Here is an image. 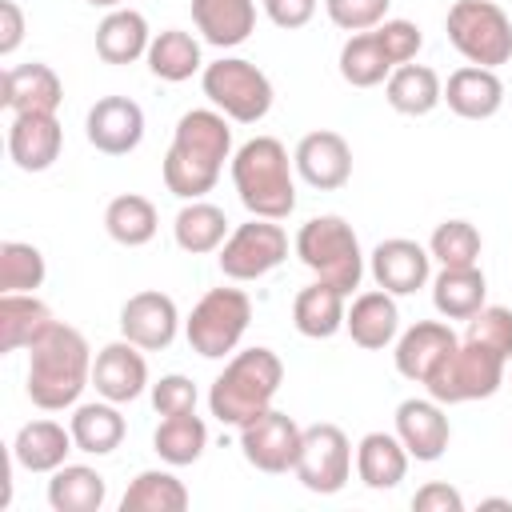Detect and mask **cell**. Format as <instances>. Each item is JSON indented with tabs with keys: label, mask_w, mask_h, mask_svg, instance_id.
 Listing matches in <instances>:
<instances>
[{
	"label": "cell",
	"mask_w": 512,
	"mask_h": 512,
	"mask_svg": "<svg viewBox=\"0 0 512 512\" xmlns=\"http://www.w3.org/2000/svg\"><path fill=\"white\" fill-rule=\"evenodd\" d=\"M388 4L392 0H324L328 20L344 32H368L376 24L388 20Z\"/></svg>",
	"instance_id": "cell-44"
},
{
	"label": "cell",
	"mask_w": 512,
	"mask_h": 512,
	"mask_svg": "<svg viewBox=\"0 0 512 512\" xmlns=\"http://www.w3.org/2000/svg\"><path fill=\"white\" fill-rule=\"evenodd\" d=\"M504 368H508V360L500 352H492V348H484L476 340H460L440 360V368L424 380V388L444 408L448 404H468V400H488V396L500 392Z\"/></svg>",
	"instance_id": "cell-8"
},
{
	"label": "cell",
	"mask_w": 512,
	"mask_h": 512,
	"mask_svg": "<svg viewBox=\"0 0 512 512\" xmlns=\"http://www.w3.org/2000/svg\"><path fill=\"white\" fill-rule=\"evenodd\" d=\"M344 300H348V296H344L340 288L324 284V280L300 288L296 300H292V324H296V332L308 336V340H328V336H336V332L344 328V316H348V304H344Z\"/></svg>",
	"instance_id": "cell-30"
},
{
	"label": "cell",
	"mask_w": 512,
	"mask_h": 512,
	"mask_svg": "<svg viewBox=\"0 0 512 512\" xmlns=\"http://www.w3.org/2000/svg\"><path fill=\"white\" fill-rule=\"evenodd\" d=\"M384 100L400 112V116H428L440 100H444V80L436 68L428 64H400L392 68V76L384 80Z\"/></svg>",
	"instance_id": "cell-31"
},
{
	"label": "cell",
	"mask_w": 512,
	"mask_h": 512,
	"mask_svg": "<svg viewBox=\"0 0 512 512\" xmlns=\"http://www.w3.org/2000/svg\"><path fill=\"white\" fill-rule=\"evenodd\" d=\"M296 176L316 188V192H336L352 180V144L332 132V128H316L308 136H300L296 152H292Z\"/></svg>",
	"instance_id": "cell-14"
},
{
	"label": "cell",
	"mask_w": 512,
	"mask_h": 512,
	"mask_svg": "<svg viewBox=\"0 0 512 512\" xmlns=\"http://www.w3.org/2000/svg\"><path fill=\"white\" fill-rule=\"evenodd\" d=\"M296 480L316 496H336L352 480V440L336 424H308L300 436Z\"/></svg>",
	"instance_id": "cell-11"
},
{
	"label": "cell",
	"mask_w": 512,
	"mask_h": 512,
	"mask_svg": "<svg viewBox=\"0 0 512 512\" xmlns=\"http://www.w3.org/2000/svg\"><path fill=\"white\" fill-rule=\"evenodd\" d=\"M52 324V308L36 300V292H0V352L32 348Z\"/></svg>",
	"instance_id": "cell-25"
},
{
	"label": "cell",
	"mask_w": 512,
	"mask_h": 512,
	"mask_svg": "<svg viewBox=\"0 0 512 512\" xmlns=\"http://www.w3.org/2000/svg\"><path fill=\"white\" fill-rule=\"evenodd\" d=\"M84 136L104 156H128L144 140V108L128 96H100L84 116Z\"/></svg>",
	"instance_id": "cell-15"
},
{
	"label": "cell",
	"mask_w": 512,
	"mask_h": 512,
	"mask_svg": "<svg viewBox=\"0 0 512 512\" xmlns=\"http://www.w3.org/2000/svg\"><path fill=\"white\" fill-rule=\"evenodd\" d=\"M248 324H252V300L244 288H208L188 312L184 336L192 352H200L204 360H224L240 348Z\"/></svg>",
	"instance_id": "cell-6"
},
{
	"label": "cell",
	"mask_w": 512,
	"mask_h": 512,
	"mask_svg": "<svg viewBox=\"0 0 512 512\" xmlns=\"http://www.w3.org/2000/svg\"><path fill=\"white\" fill-rule=\"evenodd\" d=\"M152 448L164 464L172 468H184V464H196L208 448V424L196 416V412H180V416H164L152 432Z\"/></svg>",
	"instance_id": "cell-37"
},
{
	"label": "cell",
	"mask_w": 512,
	"mask_h": 512,
	"mask_svg": "<svg viewBox=\"0 0 512 512\" xmlns=\"http://www.w3.org/2000/svg\"><path fill=\"white\" fill-rule=\"evenodd\" d=\"M444 100L464 120H488V116H496L504 108V80L496 76V68L464 64V68H456L448 76Z\"/></svg>",
	"instance_id": "cell-23"
},
{
	"label": "cell",
	"mask_w": 512,
	"mask_h": 512,
	"mask_svg": "<svg viewBox=\"0 0 512 512\" xmlns=\"http://www.w3.org/2000/svg\"><path fill=\"white\" fill-rule=\"evenodd\" d=\"M480 248H484L480 228L468 220H444L428 240V252L440 268H472L480 264Z\"/></svg>",
	"instance_id": "cell-40"
},
{
	"label": "cell",
	"mask_w": 512,
	"mask_h": 512,
	"mask_svg": "<svg viewBox=\"0 0 512 512\" xmlns=\"http://www.w3.org/2000/svg\"><path fill=\"white\" fill-rule=\"evenodd\" d=\"M488 300V280L480 264L472 268H440L432 280V304L444 320H472Z\"/></svg>",
	"instance_id": "cell-32"
},
{
	"label": "cell",
	"mask_w": 512,
	"mask_h": 512,
	"mask_svg": "<svg viewBox=\"0 0 512 512\" xmlns=\"http://www.w3.org/2000/svg\"><path fill=\"white\" fill-rule=\"evenodd\" d=\"M260 4H264V16L284 32H296L316 16V0H260Z\"/></svg>",
	"instance_id": "cell-46"
},
{
	"label": "cell",
	"mask_w": 512,
	"mask_h": 512,
	"mask_svg": "<svg viewBox=\"0 0 512 512\" xmlns=\"http://www.w3.org/2000/svg\"><path fill=\"white\" fill-rule=\"evenodd\" d=\"M408 448L400 444L396 432H368L356 444V476L372 492H388L408 476Z\"/></svg>",
	"instance_id": "cell-27"
},
{
	"label": "cell",
	"mask_w": 512,
	"mask_h": 512,
	"mask_svg": "<svg viewBox=\"0 0 512 512\" xmlns=\"http://www.w3.org/2000/svg\"><path fill=\"white\" fill-rule=\"evenodd\" d=\"M200 88L208 104L236 124H260L272 108V80L244 56H220L204 64Z\"/></svg>",
	"instance_id": "cell-9"
},
{
	"label": "cell",
	"mask_w": 512,
	"mask_h": 512,
	"mask_svg": "<svg viewBox=\"0 0 512 512\" xmlns=\"http://www.w3.org/2000/svg\"><path fill=\"white\" fill-rule=\"evenodd\" d=\"M108 500V480L88 464H60L48 480L52 512H100Z\"/></svg>",
	"instance_id": "cell-34"
},
{
	"label": "cell",
	"mask_w": 512,
	"mask_h": 512,
	"mask_svg": "<svg viewBox=\"0 0 512 512\" xmlns=\"http://www.w3.org/2000/svg\"><path fill=\"white\" fill-rule=\"evenodd\" d=\"M196 400H200L196 384H192L188 376H180V372H168V376H160V380L152 384V408H156L160 416L196 412Z\"/></svg>",
	"instance_id": "cell-45"
},
{
	"label": "cell",
	"mask_w": 512,
	"mask_h": 512,
	"mask_svg": "<svg viewBox=\"0 0 512 512\" xmlns=\"http://www.w3.org/2000/svg\"><path fill=\"white\" fill-rule=\"evenodd\" d=\"M76 448L72 428L56 424V420H28L20 424L16 440H12V460L28 472H56L60 464H68V452Z\"/></svg>",
	"instance_id": "cell-24"
},
{
	"label": "cell",
	"mask_w": 512,
	"mask_h": 512,
	"mask_svg": "<svg viewBox=\"0 0 512 512\" xmlns=\"http://www.w3.org/2000/svg\"><path fill=\"white\" fill-rule=\"evenodd\" d=\"M24 40V12L16 0H0V56H12Z\"/></svg>",
	"instance_id": "cell-48"
},
{
	"label": "cell",
	"mask_w": 512,
	"mask_h": 512,
	"mask_svg": "<svg viewBox=\"0 0 512 512\" xmlns=\"http://www.w3.org/2000/svg\"><path fill=\"white\" fill-rule=\"evenodd\" d=\"M292 252L300 256V264L316 280L340 288L344 296H352L364 280V252H360V240L344 216L328 212V216L304 220L296 240H292Z\"/></svg>",
	"instance_id": "cell-5"
},
{
	"label": "cell",
	"mask_w": 512,
	"mask_h": 512,
	"mask_svg": "<svg viewBox=\"0 0 512 512\" xmlns=\"http://www.w3.org/2000/svg\"><path fill=\"white\" fill-rule=\"evenodd\" d=\"M180 332V308L168 292L160 288H144V292H132L120 308V336L132 340L136 348L144 352H160L176 340Z\"/></svg>",
	"instance_id": "cell-13"
},
{
	"label": "cell",
	"mask_w": 512,
	"mask_h": 512,
	"mask_svg": "<svg viewBox=\"0 0 512 512\" xmlns=\"http://www.w3.org/2000/svg\"><path fill=\"white\" fill-rule=\"evenodd\" d=\"M232 160V128L216 108H188L164 152V188L180 200H204Z\"/></svg>",
	"instance_id": "cell-1"
},
{
	"label": "cell",
	"mask_w": 512,
	"mask_h": 512,
	"mask_svg": "<svg viewBox=\"0 0 512 512\" xmlns=\"http://www.w3.org/2000/svg\"><path fill=\"white\" fill-rule=\"evenodd\" d=\"M92 388H96V396H104L112 404H132L136 396H144V388H152L144 348H136L124 336L104 344L92 360Z\"/></svg>",
	"instance_id": "cell-17"
},
{
	"label": "cell",
	"mask_w": 512,
	"mask_h": 512,
	"mask_svg": "<svg viewBox=\"0 0 512 512\" xmlns=\"http://www.w3.org/2000/svg\"><path fill=\"white\" fill-rule=\"evenodd\" d=\"M340 76L352 84V88H376L392 76V60L384 56L376 32H352L340 48Z\"/></svg>",
	"instance_id": "cell-39"
},
{
	"label": "cell",
	"mask_w": 512,
	"mask_h": 512,
	"mask_svg": "<svg viewBox=\"0 0 512 512\" xmlns=\"http://www.w3.org/2000/svg\"><path fill=\"white\" fill-rule=\"evenodd\" d=\"M344 328H348L352 344L364 348V352H380V348L396 344V336H400V308H396V296L384 292V288L360 292V296L348 304Z\"/></svg>",
	"instance_id": "cell-21"
},
{
	"label": "cell",
	"mask_w": 512,
	"mask_h": 512,
	"mask_svg": "<svg viewBox=\"0 0 512 512\" xmlns=\"http://www.w3.org/2000/svg\"><path fill=\"white\" fill-rule=\"evenodd\" d=\"M300 436H304V428H300L288 412L268 408V412H260L256 420H248V424L240 428V452H244V460H248L256 472L280 476V472L296 468Z\"/></svg>",
	"instance_id": "cell-12"
},
{
	"label": "cell",
	"mask_w": 512,
	"mask_h": 512,
	"mask_svg": "<svg viewBox=\"0 0 512 512\" xmlns=\"http://www.w3.org/2000/svg\"><path fill=\"white\" fill-rule=\"evenodd\" d=\"M372 32H376L384 56L392 60V68L412 64L416 52L424 48V32H420V24H412V20H384V24H376Z\"/></svg>",
	"instance_id": "cell-43"
},
{
	"label": "cell",
	"mask_w": 512,
	"mask_h": 512,
	"mask_svg": "<svg viewBox=\"0 0 512 512\" xmlns=\"http://www.w3.org/2000/svg\"><path fill=\"white\" fill-rule=\"evenodd\" d=\"M188 488L168 468H144L120 496V512H184Z\"/></svg>",
	"instance_id": "cell-38"
},
{
	"label": "cell",
	"mask_w": 512,
	"mask_h": 512,
	"mask_svg": "<svg viewBox=\"0 0 512 512\" xmlns=\"http://www.w3.org/2000/svg\"><path fill=\"white\" fill-rule=\"evenodd\" d=\"M72 440H76V452H88V456H108L124 444V416H120V404L112 400H88V404H76L72 408Z\"/></svg>",
	"instance_id": "cell-28"
},
{
	"label": "cell",
	"mask_w": 512,
	"mask_h": 512,
	"mask_svg": "<svg viewBox=\"0 0 512 512\" xmlns=\"http://www.w3.org/2000/svg\"><path fill=\"white\" fill-rule=\"evenodd\" d=\"M104 228H108V236H112L116 244H124V248H144V244L156 236V228H160V212H156V204H152L148 196L124 192V196L108 200V208H104Z\"/></svg>",
	"instance_id": "cell-36"
},
{
	"label": "cell",
	"mask_w": 512,
	"mask_h": 512,
	"mask_svg": "<svg viewBox=\"0 0 512 512\" xmlns=\"http://www.w3.org/2000/svg\"><path fill=\"white\" fill-rule=\"evenodd\" d=\"M92 348L80 328L72 324H52L44 340L28 348V400L44 412H64L76 408L80 392L92 384Z\"/></svg>",
	"instance_id": "cell-2"
},
{
	"label": "cell",
	"mask_w": 512,
	"mask_h": 512,
	"mask_svg": "<svg viewBox=\"0 0 512 512\" xmlns=\"http://www.w3.org/2000/svg\"><path fill=\"white\" fill-rule=\"evenodd\" d=\"M464 340H476V344L500 352L504 360H512V308H504V304H484V308L468 320Z\"/></svg>",
	"instance_id": "cell-42"
},
{
	"label": "cell",
	"mask_w": 512,
	"mask_h": 512,
	"mask_svg": "<svg viewBox=\"0 0 512 512\" xmlns=\"http://www.w3.org/2000/svg\"><path fill=\"white\" fill-rule=\"evenodd\" d=\"M412 508H416V512H464V496H460L452 484H444V480H432V484L416 488V496H412Z\"/></svg>",
	"instance_id": "cell-47"
},
{
	"label": "cell",
	"mask_w": 512,
	"mask_h": 512,
	"mask_svg": "<svg viewBox=\"0 0 512 512\" xmlns=\"http://www.w3.org/2000/svg\"><path fill=\"white\" fill-rule=\"evenodd\" d=\"M396 436H400V444L408 448L412 460H420V464L440 460L448 440H452V424H448L444 404L432 400V396L400 400L396 404Z\"/></svg>",
	"instance_id": "cell-18"
},
{
	"label": "cell",
	"mask_w": 512,
	"mask_h": 512,
	"mask_svg": "<svg viewBox=\"0 0 512 512\" xmlns=\"http://www.w3.org/2000/svg\"><path fill=\"white\" fill-rule=\"evenodd\" d=\"M216 260L228 280H260L288 260V232L280 228V220L252 216L248 224H236L228 232Z\"/></svg>",
	"instance_id": "cell-10"
},
{
	"label": "cell",
	"mask_w": 512,
	"mask_h": 512,
	"mask_svg": "<svg viewBox=\"0 0 512 512\" xmlns=\"http://www.w3.org/2000/svg\"><path fill=\"white\" fill-rule=\"evenodd\" d=\"M64 100V84L60 76L40 64V60H28V64H16L4 72V84H0V104L16 116V112H56Z\"/></svg>",
	"instance_id": "cell-22"
},
{
	"label": "cell",
	"mask_w": 512,
	"mask_h": 512,
	"mask_svg": "<svg viewBox=\"0 0 512 512\" xmlns=\"http://www.w3.org/2000/svg\"><path fill=\"white\" fill-rule=\"evenodd\" d=\"M456 344L460 336L448 328V320H416L396 336V352H392L396 372L412 384H424Z\"/></svg>",
	"instance_id": "cell-20"
},
{
	"label": "cell",
	"mask_w": 512,
	"mask_h": 512,
	"mask_svg": "<svg viewBox=\"0 0 512 512\" xmlns=\"http://www.w3.org/2000/svg\"><path fill=\"white\" fill-rule=\"evenodd\" d=\"M368 268H372L376 288H384L392 296H412L432 280V252L408 236H392L372 248Z\"/></svg>",
	"instance_id": "cell-16"
},
{
	"label": "cell",
	"mask_w": 512,
	"mask_h": 512,
	"mask_svg": "<svg viewBox=\"0 0 512 512\" xmlns=\"http://www.w3.org/2000/svg\"><path fill=\"white\" fill-rule=\"evenodd\" d=\"M44 252L28 240L0 244V292H36L44 284Z\"/></svg>",
	"instance_id": "cell-41"
},
{
	"label": "cell",
	"mask_w": 512,
	"mask_h": 512,
	"mask_svg": "<svg viewBox=\"0 0 512 512\" xmlns=\"http://www.w3.org/2000/svg\"><path fill=\"white\" fill-rule=\"evenodd\" d=\"M232 188L252 216L288 220L296 208V164L276 136H252L232 152Z\"/></svg>",
	"instance_id": "cell-3"
},
{
	"label": "cell",
	"mask_w": 512,
	"mask_h": 512,
	"mask_svg": "<svg viewBox=\"0 0 512 512\" xmlns=\"http://www.w3.org/2000/svg\"><path fill=\"white\" fill-rule=\"evenodd\" d=\"M452 48L480 68H500L512 60V20L496 0H456L444 16Z\"/></svg>",
	"instance_id": "cell-7"
},
{
	"label": "cell",
	"mask_w": 512,
	"mask_h": 512,
	"mask_svg": "<svg viewBox=\"0 0 512 512\" xmlns=\"http://www.w3.org/2000/svg\"><path fill=\"white\" fill-rule=\"evenodd\" d=\"M480 508H512V500H500V496H492V500H480Z\"/></svg>",
	"instance_id": "cell-49"
},
{
	"label": "cell",
	"mask_w": 512,
	"mask_h": 512,
	"mask_svg": "<svg viewBox=\"0 0 512 512\" xmlns=\"http://www.w3.org/2000/svg\"><path fill=\"white\" fill-rule=\"evenodd\" d=\"M192 24L212 48H236L256 28V0H192Z\"/></svg>",
	"instance_id": "cell-26"
},
{
	"label": "cell",
	"mask_w": 512,
	"mask_h": 512,
	"mask_svg": "<svg viewBox=\"0 0 512 512\" xmlns=\"http://www.w3.org/2000/svg\"><path fill=\"white\" fill-rule=\"evenodd\" d=\"M280 384H284V360L272 348L256 344V348L232 352V360L208 388V412L220 424L244 428L248 420L272 408Z\"/></svg>",
	"instance_id": "cell-4"
},
{
	"label": "cell",
	"mask_w": 512,
	"mask_h": 512,
	"mask_svg": "<svg viewBox=\"0 0 512 512\" xmlns=\"http://www.w3.org/2000/svg\"><path fill=\"white\" fill-rule=\"evenodd\" d=\"M88 4H92V8H108V12H112V8H124V0H88Z\"/></svg>",
	"instance_id": "cell-50"
},
{
	"label": "cell",
	"mask_w": 512,
	"mask_h": 512,
	"mask_svg": "<svg viewBox=\"0 0 512 512\" xmlns=\"http://www.w3.org/2000/svg\"><path fill=\"white\" fill-rule=\"evenodd\" d=\"M228 216L220 204L212 200H184V208L176 212L172 220V236L184 252L192 256H208V252H220V244L228 240Z\"/></svg>",
	"instance_id": "cell-33"
},
{
	"label": "cell",
	"mask_w": 512,
	"mask_h": 512,
	"mask_svg": "<svg viewBox=\"0 0 512 512\" xmlns=\"http://www.w3.org/2000/svg\"><path fill=\"white\" fill-rule=\"evenodd\" d=\"M148 44H152L148 20L136 8H112L96 24V56L104 64H132V60L148 56Z\"/></svg>",
	"instance_id": "cell-29"
},
{
	"label": "cell",
	"mask_w": 512,
	"mask_h": 512,
	"mask_svg": "<svg viewBox=\"0 0 512 512\" xmlns=\"http://www.w3.org/2000/svg\"><path fill=\"white\" fill-rule=\"evenodd\" d=\"M64 128L56 112H16L8 124V156L20 172H48L60 160Z\"/></svg>",
	"instance_id": "cell-19"
},
{
	"label": "cell",
	"mask_w": 512,
	"mask_h": 512,
	"mask_svg": "<svg viewBox=\"0 0 512 512\" xmlns=\"http://www.w3.org/2000/svg\"><path fill=\"white\" fill-rule=\"evenodd\" d=\"M148 72L168 80V84H184L192 80L196 72H204V60H200V40L184 28H164L152 36L148 44Z\"/></svg>",
	"instance_id": "cell-35"
}]
</instances>
